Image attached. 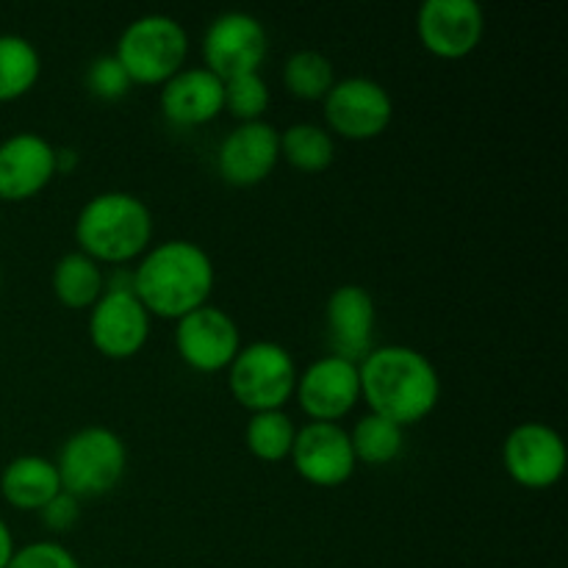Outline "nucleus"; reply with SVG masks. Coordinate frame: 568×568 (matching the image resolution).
I'll use <instances>...</instances> for the list:
<instances>
[{
  "label": "nucleus",
  "instance_id": "4",
  "mask_svg": "<svg viewBox=\"0 0 568 568\" xmlns=\"http://www.w3.org/2000/svg\"><path fill=\"white\" fill-rule=\"evenodd\" d=\"M128 466L125 442L111 427L89 425L72 433L59 449L61 488L78 499L103 497L122 480Z\"/></svg>",
  "mask_w": 568,
  "mask_h": 568
},
{
  "label": "nucleus",
  "instance_id": "3",
  "mask_svg": "<svg viewBox=\"0 0 568 568\" xmlns=\"http://www.w3.org/2000/svg\"><path fill=\"white\" fill-rule=\"evenodd\" d=\"M153 214L131 192H100L75 216V242L98 264H128L148 253Z\"/></svg>",
  "mask_w": 568,
  "mask_h": 568
},
{
  "label": "nucleus",
  "instance_id": "20",
  "mask_svg": "<svg viewBox=\"0 0 568 568\" xmlns=\"http://www.w3.org/2000/svg\"><path fill=\"white\" fill-rule=\"evenodd\" d=\"M50 288L55 300L67 308H92L105 292V272L94 258H89L81 250L64 253L53 266L50 275Z\"/></svg>",
  "mask_w": 568,
  "mask_h": 568
},
{
  "label": "nucleus",
  "instance_id": "1",
  "mask_svg": "<svg viewBox=\"0 0 568 568\" xmlns=\"http://www.w3.org/2000/svg\"><path fill=\"white\" fill-rule=\"evenodd\" d=\"M358 377L361 397L369 405V414L399 427L416 425L430 416L442 397L436 364L408 344L372 347L358 364Z\"/></svg>",
  "mask_w": 568,
  "mask_h": 568
},
{
  "label": "nucleus",
  "instance_id": "19",
  "mask_svg": "<svg viewBox=\"0 0 568 568\" xmlns=\"http://www.w3.org/2000/svg\"><path fill=\"white\" fill-rule=\"evenodd\" d=\"M59 491V469L42 455H20L0 475V494L17 510H42Z\"/></svg>",
  "mask_w": 568,
  "mask_h": 568
},
{
  "label": "nucleus",
  "instance_id": "24",
  "mask_svg": "<svg viewBox=\"0 0 568 568\" xmlns=\"http://www.w3.org/2000/svg\"><path fill=\"white\" fill-rule=\"evenodd\" d=\"M283 83L300 100H322L336 83L333 61L314 48L294 50L283 64Z\"/></svg>",
  "mask_w": 568,
  "mask_h": 568
},
{
  "label": "nucleus",
  "instance_id": "6",
  "mask_svg": "<svg viewBox=\"0 0 568 568\" xmlns=\"http://www.w3.org/2000/svg\"><path fill=\"white\" fill-rule=\"evenodd\" d=\"M227 386L253 414L261 410H283V405L294 397L297 386V364L283 344L261 338L236 353L227 366Z\"/></svg>",
  "mask_w": 568,
  "mask_h": 568
},
{
  "label": "nucleus",
  "instance_id": "5",
  "mask_svg": "<svg viewBox=\"0 0 568 568\" xmlns=\"http://www.w3.org/2000/svg\"><path fill=\"white\" fill-rule=\"evenodd\" d=\"M114 55L133 83H164L186 64L189 33L175 17L142 14L122 28Z\"/></svg>",
  "mask_w": 568,
  "mask_h": 568
},
{
  "label": "nucleus",
  "instance_id": "21",
  "mask_svg": "<svg viewBox=\"0 0 568 568\" xmlns=\"http://www.w3.org/2000/svg\"><path fill=\"white\" fill-rule=\"evenodd\" d=\"M42 72V55L31 39L0 33V103L17 100L33 89Z\"/></svg>",
  "mask_w": 568,
  "mask_h": 568
},
{
  "label": "nucleus",
  "instance_id": "14",
  "mask_svg": "<svg viewBox=\"0 0 568 568\" xmlns=\"http://www.w3.org/2000/svg\"><path fill=\"white\" fill-rule=\"evenodd\" d=\"M150 314L133 292L105 288L89 311V338L109 358H131L148 344Z\"/></svg>",
  "mask_w": 568,
  "mask_h": 568
},
{
  "label": "nucleus",
  "instance_id": "15",
  "mask_svg": "<svg viewBox=\"0 0 568 568\" xmlns=\"http://www.w3.org/2000/svg\"><path fill=\"white\" fill-rule=\"evenodd\" d=\"M281 159V133L272 122H242L222 139L216 170L231 186H255L275 170Z\"/></svg>",
  "mask_w": 568,
  "mask_h": 568
},
{
  "label": "nucleus",
  "instance_id": "2",
  "mask_svg": "<svg viewBox=\"0 0 568 568\" xmlns=\"http://www.w3.org/2000/svg\"><path fill=\"white\" fill-rule=\"evenodd\" d=\"M216 283L209 250L189 239H166L148 247L133 266V294L150 316L181 320L209 303Z\"/></svg>",
  "mask_w": 568,
  "mask_h": 568
},
{
  "label": "nucleus",
  "instance_id": "23",
  "mask_svg": "<svg viewBox=\"0 0 568 568\" xmlns=\"http://www.w3.org/2000/svg\"><path fill=\"white\" fill-rule=\"evenodd\" d=\"M349 444H353L355 460H364L369 466L392 464L405 447V427L377 414H366L349 430Z\"/></svg>",
  "mask_w": 568,
  "mask_h": 568
},
{
  "label": "nucleus",
  "instance_id": "16",
  "mask_svg": "<svg viewBox=\"0 0 568 568\" xmlns=\"http://www.w3.org/2000/svg\"><path fill=\"white\" fill-rule=\"evenodd\" d=\"M375 300L364 286L358 283L338 286L325 305V333L331 355L361 364L375 347L372 344L375 342Z\"/></svg>",
  "mask_w": 568,
  "mask_h": 568
},
{
  "label": "nucleus",
  "instance_id": "8",
  "mask_svg": "<svg viewBox=\"0 0 568 568\" xmlns=\"http://www.w3.org/2000/svg\"><path fill=\"white\" fill-rule=\"evenodd\" d=\"M322 100H325V120L331 131L344 139H353V142L381 136L392 125V94L375 78H342Z\"/></svg>",
  "mask_w": 568,
  "mask_h": 568
},
{
  "label": "nucleus",
  "instance_id": "7",
  "mask_svg": "<svg viewBox=\"0 0 568 568\" xmlns=\"http://www.w3.org/2000/svg\"><path fill=\"white\" fill-rule=\"evenodd\" d=\"M266 53H270V37L264 22L247 11H225L205 28L203 67L222 81L258 72Z\"/></svg>",
  "mask_w": 568,
  "mask_h": 568
},
{
  "label": "nucleus",
  "instance_id": "12",
  "mask_svg": "<svg viewBox=\"0 0 568 568\" xmlns=\"http://www.w3.org/2000/svg\"><path fill=\"white\" fill-rule=\"evenodd\" d=\"M294 397L311 422L344 419L361 399L358 364L338 355H322L297 375Z\"/></svg>",
  "mask_w": 568,
  "mask_h": 568
},
{
  "label": "nucleus",
  "instance_id": "13",
  "mask_svg": "<svg viewBox=\"0 0 568 568\" xmlns=\"http://www.w3.org/2000/svg\"><path fill=\"white\" fill-rule=\"evenodd\" d=\"M416 33L433 55L464 59L486 33V14L477 0H425L416 14Z\"/></svg>",
  "mask_w": 568,
  "mask_h": 568
},
{
  "label": "nucleus",
  "instance_id": "28",
  "mask_svg": "<svg viewBox=\"0 0 568 568\" xmlns=\"http://www.w3.org/2000/svg\"><path fill=\"white\" fill-rule=\"evenodd\" d=\"M6 568H81L75 555L59 541H33L14 549Z\"/></svg>",
  "mask_w": 568,
  "mask_h": 568
},
{
  "label": "nucleus",
  "instance_id": "30",
  "mask_svg": "<svg viewBox=\"0 0 568 568\" xmlns=\"http://www.w3.org/2000/svg\"><path fill=\"white\" fill-rule=\"evenodd\" d=\"M78 161H81V155H78L72 148H55V172H59V175L75 170Z\"/></svg>",
  "mask_w": 568,
  "mask_h": 568
},
{
  "label": "nucleus",
  "instance_id": "11",
  "mask_svg": "<svg viewBox=\"0 0 568 568\" xmlns=\"http://www.w3.org/2000/svg\"><path fill=\"white\" fill-rule=\"evenodd\" d=\"M288 458L303 480L322 488L347 483L358 464L353 444H349V433L338 422H308L300 427Z\"/></svg>",
  "mask_w": 568,
  "mask_h": 568
},
{
  "label": "nucleus",
  "instance_id": "31",
  "mask_svg": "<svg viewBox=\"0 0 568 568\" xmlns=\"http://www.w3.org/2000/svg\"><path fill=\"white\" fill-rule=\"evenodd\" d=\"M11 555H14V536H11L9 525L0 519V568L9 566Z\"/></svg>",
  "mask_w": 568,
  "mask_h": 568
},
{
  "label": "nucleus",
  "instance_id": "29",
  "mask_svg": "<svg viewBox=\"0 0 568 568\" xmlns=\"http://www.w3.org/2000/svg\"><path fill=\"white\" fill-rule=\"evenodd\" d=\"M42 519L44 525L55 532L70 530V527L81 519V499L72 497V494H67L64 488H61V491L42 508Z\"/></svg>",
  "mask_w": 568,
  "mask_h": 568
},
{
  "label": "nucleus",
  "instance_id": "18",
  "mask_svg": "<svg viewBox=\"0 0 568 568\" xmlns=\"http://www.w3.org/2000/svg\"><path fill=\"white\" fill-rule=\"evenodd\" d=\"M161 114L178 128L205 125L225 109V81L205 67H183L161 83Z\"/></svg>",
  "mask_w": 568,
  "mask_h": 568
},
{
  "label": "nucleus",
  "instance_id": "25",
  "mask_svg": "<svg viewBox=\"0 0 568 568\" xmlns=\"http://www.w3.org/2000/svg\"><path fill=\"white\" fill-rule=\"evenodd\" d=\"M294 436H297V427H294L292 416L283 414V410H261V414L250 416L244 444L258 460L275 464V460L292 455Z\"/></svg>",
  "mask_w": 568,
  "mask_h": 568
},
{
  "label": "nucleus",
  "instance_id": "10",
  "mask_svg": "<svg viewBox=\"0 0 568 568\" xmlns=\"http://www.w3.org/2000/svg\"><path fill=\"white\" fill-rule=\"evenodd\" d=\"M175 347L183 364L197 372H220L231 366L242 349V333L236 320L220 305H200L181 316L175 325Z\"/></svg>",
  "mask_w": 568,
  "mask_h": 568
},
{
  "label": "nucleus",
  "instance_id": "17",
  "mask_svg": "<svg viewBox=\"0 0 568 568\" xmlns=\"http://www.w3.org/2000/svg\"><path fill=\"white\" fill-rule=\"evenodd\" d=\"M55 178V148L42 133L20 131L0 142V200L20 203Z\"/></svg>",
  "mask_w": 568,
  "mask_h": 568
},
{
  "label": "nucleus",
  "instance_id": "27",
  "mask_svg": "<svg viewBox=\"0 0 568 568\" xmlns=\"http://www.w3.org/2000/svg\"><path fill=\"white\" fill-rule=\"evenodd\" d=\"M131 83V75H128L125 67L116 61L114 53L98 55V59H92V64L87 67V89L100 100H120L122 94H128Z\"/></svg>",
  "mask_w": 568,
  "mask_h": 568
},
{
  "label": "nucleus",
  "instance_id": "9",
  "mask_svg": "<svg viewBox=\"0 0 568 568\" xmlns=\"http://www.w3.org/2000/svg\"><path fill=\"white\" fill-rule=\"evenodd\" d=\"M503 466L521 488H552L566 471L564 436L544 422H525L505 438Z\"/></svg>",
  "mask_w": 568,
  "mask_h": 568
},
{
  "label": "nucleus",
  "instance_id": "26",
  "mask_svg": "<svg viewBox=\"0 0 568 568\" xmlns=\"http://www.w3.org/2000/svg\"><path fill=\"white\" fill-rule=\"evenodd\" d=\"M270 83L261 78V72H247L225 81V109L236 120L255 122L264 120V111L270 109Z\"/></svg>",
  "mask_w": 568,
  "mask_h": 568
},
{
  "label": "nucleus",
  "instance_id": "22",
  "mask_svg": "<svg viewBox=\"0 0 568 568\" xmlns=\"http://www.w3.org/2000/svg\"><path fill=\"white\" fill-rule=\"evenodd\" d=\"M281 155L297 170L322 172L336 159V142L316 122H294L281 133Z\"/></svg>",
  "mask_w": 568,
  "mask_h": 568
}]
</instances>
